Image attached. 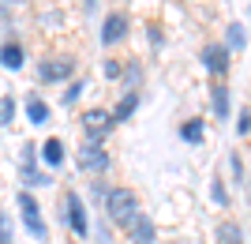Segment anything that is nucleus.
Segmentation results:
<instances>
[{"mask_svg":"<svg viewBox=\"0 0 251 244\" xmlns=\"http://www.w3.org/2000/svg\"><path fill=\"white\" fill-rule=\"evenodd\" d=\"M105 211H109V218H113L116 225H127L131 218L139 214V199H135V191H127V188H113V191H105Z\"/></svg>","mask_w":251,"mask_h":244,"instance_id":"obj_1","label":"nucleus"},{"mask_svg":"<svg viewBox=\"0 0 251 244\" xmlns=\"http://www.w3.org/2000/svg\"><path fill=\"white\" fill-rule=\"evenodd\" d=\"M83 132H86V143L101 147V139L113 132V117H109V109H90V113L83 117Z\"/></svg>","mask_w":251,"mask_h":244,"instance_id":"obj_2","label":"nucleus"},{"mask_svg":"<svg viewBox=\"0 0 251 244\" xmlns=\"http://www.w3.org/2000/svg\"><path fill=\"white\" fill-rule=\"evenodd\" d=\"M19 211H23V225L30 229V237H38V241H45V222H42V211H38V199H34L30 191H19Z\"/></svg>","mask_w":251,"mask_h":244,"instance_id":"obj_3","label":"nucleus"},{"mask_svg":"<svg viewBox=\"0 0 251 244\" xmlns=\"http://www.w3.org/2000/svg\"><path fill=\"white\" fill-rule=\"evenodd\" d=\"M64 203H68V225H72L79 237H86V233H90V222H86V207H83V199H79L75 191H68V195H64Z\"/></svg>","mask_w":251,"mask_h":244,"instance_id":"obj_4","label":"nucleus"},{"mask_svg":"<svg viewBox=\"0 0 251 244\" xmlns=\"http://www.w3.org/2000/svg\"><path fill=\"white\" fill-rule=\"evenodd\" d=\"M79 165H83L86 173H105V169H109V154H105V147L83 143V150H79Z\"/></svg>","mask_w":251,"mask_h":244,"instance_id":"obj_5","label":"nucleus"},{"mask_svg":"<svg viewBox=\"0 0 251 244\" xmlns=\"http://www.w3.org/2000/svg\"><path fill=\"white\" fill-rule=\"evenodd\" d=\"M202 64H206V72L225 75V68H229V49H225V45H206V49H202Z\"/></svg>","mask_w":251,"mask_h":244,"instance_id":"obj_6","label":"nucleus"},{"mask_svg":"<svg viewBox=\"0 0 251 244\" xmlns=\"http://www.w3.org/2000/svg\"><path fill=\"white\" fill-rule=\"evenodd\" d=\"M127 233H131V244H154V222L147 214H135L127 222Z\"/></svg>","mask_w":251,"mask_h":244,"instance_id":"obj_7","label":"nucleus"},{"mask_svg":"<svg viewBox=\"0 0 251 244\" xmlns=\"http://www.w3.org/2000/svg\"><path fill=\"white\" fill-rule=\"evenodd\" d=\"M124 30H127V19H124V15H109V19H105V27H101V42H105V45L120 42V38H124Z\"/></svg>","mask_w":251,"mask_h":244,"instance_id":"obj_8","label":"nucleus"},{"mask_svg":"<svg viewBox=\"0 0 251 244\" xmlns=\"http://www.w3.org/2000/svg\"><path fill=\"white\" fill-rule=\"evenodd\" d=\"M72 72H75V64L68 60V56H60V60H45V64H42V79H68Z\"/></svg>","mask_w":251,"mask_h":244,"instance_id":"obj_9","label":"nucleus"},{"mask_svg":"<svg viewBox=\"0 0 251 244\" xmlns=\"http://www.w3.org/2000/svg\"><path fill=\"white\" fill-rule=\"evenodd\" d=\"M135 106H139V90H127V94H124V102H120V106H116L113 113H109V117H113V124L127 120L131 113H135Z\"/></svg>","mask_w":251,"mask_h":244,"instance_id":"obj_10","label":"nucleus"},{"mask_svg":"<svg viewBox=\"0 0 251 244\" xmlns=\"http://www.w3.org/2000/svg\"><path fill=\"white\" fill-rule=\"evenodd\" d=\"M42 158H45V165H60V162H64V143H60V139H45Z\"/></svg>","mask_w":251,"mask_h":244,"instance_id":"obj_11","label":"nucleus"},{"mask_svg":"<svg viewBox=\"0 0 251 244\" xmlns=\"http://www.w3.org/2000/svg\"><path fill=\"white\" fill-rule=\"evenodd\" d=\"M26 117H30L34 124H45V120H49V106H45L42 98H26Z\"/></svg>","mask_w":251,"mask_h":244,"instance_id":"obj_12","label":"nucleus"},{"mask_svg":"<svg viewBox=\"0 0 251 244\" xmlns=\"http://www.w3.org/2000/svg\"><path fill=\"white\" fill-rule=\"evenodd\" d=\"M0 64H4V68H11V72H15V68H23V49H19L15 42L4 45V49H0Z\"/></svg>","mask_w":251,"mask_h":244,"instance_id":"obj_13","label":"nucleus"},{"mask_svg":"<svg viewBox=\"0 0 251 244\" xmlns=\"http://www.w3.org/2000/svg\"><path fill=\"white\" fill-rule=\"evenodd\" d=\"M210 98H214V113L225 120V117H229V86H214Z\"/></svg>","mask_w":251,"mask_h":244,"instance_id":"obj_14","label":"nucleus"},{"mask_svg":"<svg viewBox=\"0 0 251 244\" xmlns=\"http://www.w3.org/2000/svg\"><path fill=\"white\" fill-rule=\"evenodd\" d=\"M218 237H221L225 244H240V241H244L240 225H232V222H225V225H221V229H218Z\"/></svg>","mask_w":251,"mask_h":244,"instance_id":"obj_15","label":"nucleus"},{"mask_svg":"<svg viewBox=\"0 0 251 244\" xmlns=\"http://www.w3.org/2000/svg\"><path fill=\"white\" fill-rule=\"evenodd\" d=\"M180 136L188 139V143H199L202 139V120H188V124L180 128Z\"/></svg>","mask_w":251,"mask_h":244,"instance_id":"obj_16","label":"nucleus"},{"mask_svg":"<svg viewBox=\"0 0 251 244\" xmlns=\"http://www.w3.org/2000/svg\"><path fill=\"white\" fill-rule=\"evenodd\" d=\"M225 34H229V49H244V42H248L244 38V23H232Z\"/></svg>","mask_w":251,"mask_h":244,"instance_id":"obj_17","label":"nucleus"},{"mask_svg":"<svg viewBox=\"0 0 251 244\" xmlns=\"http://www.w3.org/2000/svg\"><path fill=\"white\" fill-rule=\"evenodd\" d=\"M11 117H15V102H11V98L4 94V98H0V128H4V124H11Z\"/></svg>","mask_w":251,"mask_h":244,"instance_id":"obj_18","label":"nucleus"},{"mask_svg":"<svg viewBox=\"0 0 251 244\" xmlns=\"http://www.w3.org/2000/svg\"><path fill=\"white\" fill-rule=\"evenodd\" d=\"M0 244H11V222H8V214H0Z\"/></svg>","mask_w":251,"mask_h":244,"instance_id":"obj_19","label":"nucleus"},{"mask_svg":"<svg viewBox=\"0 0 251 244\" xmlns=\"http://www.w3.org/2000/svg\"><path fill=\"white\" fill-rule=\"evenodd\" d=\"M105 75H109V79H120V75H124V68H120L116 60H109V64H105Z\"/></svg>","mask_w":251,"mask_h":244,"instance_id":"obj_20","label":"nucleus"},{"mask_svg":"<svg viewBox=\"0 0 251 244\" xmlns=\"http://www.w3.org/2000/svg\"><path fill=\"white\" fill-rule=\"evenodd\" d=\"M232 173H236V184H244V162H240V154H232Z\"/></svg>","mask_w":251,"mask_h":244,"instance_id":"obj_21","label":"nucleus"},{"mask_svg":"<svg viewBox=\"0 0 251 244\" xmlns=\"http://www.w3.org/2000/svg\"><path fill=\"white\" fill-rule=\"evenodd\" d=\"M248 117H251L248 109H240V120H236V132H240V136H248Z\"/></svg>","mask_w":251,"mask_h":244,"instance_id":"obj_22","label":"nucleus"},{"mask_svg":"<svg viewBox=\"0 0 251 244\" xmlns=\"http://www.w3.org/2000/svg\"><path fill=\"white\" fill-rule=\"evenodd\" d=\"M83 94V83H72V90H68V94H64V102H75V98Z\"/></svg>","mask_w":251,"mask_h":244,"instance_id":"obj_23","label":"nucleus"}]
</instances>
